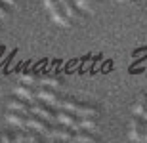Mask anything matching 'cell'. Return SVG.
Masks as SVG:
<instances>
[{"label":"cell","mask_w":147,"mask_h":143,"mask_svg":"<svg viewBox=\"0 0 147 143\" xmlns=\"http://www.w3.org/2000/svg\"><path fill=\"white\" fill-rule=\"evenodd\" d=\"M132 111H134V115H140L142 116L143 113L147 111V94H140L136 99V103H134V107H132Z\"/></svg>","instance_id":"obj_14"},{"label":"cell","mask_w":147,"mask_h":143,"mask_svg":"<svg viewBox=\"0 0 147 143\" xmlns=\"http://www.w3.org/2000/svg\"><path fill=\"white\" fill-rule=\"evenodd\" d=\"M36 97L46 101L48 105H52L54 109H61V103H63V97L57 94V90L50 88V86H44V84L36 90Z\"/></svg>","instance_id":"obj_2"},{"label":"cell","mask_w":147,"mask_h":143,"mask_svg":"<svg viewBox=\"0 0 147 143\" xmlns=\"http://www.w3.org/2000/svg\"><path fill=\"white\" fill-rule=\"evenodd\" d=\"M6 120L10 122V124H13V126H17V128H27V113L10 109L6 113Z\"/></svg>","instance_id":"obj_7"},{"label":"cell","mask_w":147,"mask_h":143,"mask_svg":"<svg viewBox=\"0 0 147 143\" xmlns=\"http://www.w3.org/2000/svg\"><path fill=\"white\" fill-rule=\"evenodd\" d=\"M2 141H16V136L13 134H4L2 136Z\"/></svg>","instance_id":"obj_19"},{"label":"cell","mask_w":147,"mask_h":143,"mask_svg":"<svg viewBox=\"0 0 147 143\" xmlns=\"http://www.w3.org/2000/svg\"><path fill=\"white\" fill-rule=\"evenodd\" d=\"M75 4L82 11H94V0H75Z\"/></svg>","instance_id":"obj_16"},{"label":"cell","mask_w":147,"mask_h":143,"mask_svg":"<svg viewBox=\"0 0 147 143\" xmlns=\"http://www.w3.org/2000/svg\"><path fill=\"white\" fill-rule=\"evenodd\" d=\"M2 2H6L8 6H16L17 4V0H2Z\"/></svg>","instance_id":"obj_21"},{"label":"cell","mask_w":147,"mask_h":143,"mask_svg":"<svg viewBox=\"0 0 147 143\" xmlns=\"http://www.w3.org/2000/svg\"><path fill=\"white\" fill-rule=\"evenodd\" d=\"M76 115H96V116H99V107L98 105H90V103H82V101H78Z\"/></svg>","instance_id":"obj_12"},{"label":"cell","mask_w":147,"mask_h":143,"mask_svg":"<svg viewBox=\"0 0 147 143\" xmlns=\"http://www.w3.org/2000/svg\"><path fill=\"white\" fill-rule=\"evenodd\" d=\"M29 105H31V111L36 113V115H40L46 122H50V124H55V122H57V109H54V107L48 105L46 101L34 97V99L29 101Z\"/></svg>","instance_id":"obj_1"},{"label":"cell","mask_w":147,"mask_h":143,"mask_svg":"<svg viewBox=\"0 0 147 143\" xmlns=\"http://www.w3.org/2000/svg\"><path fill=\"white\" fill-rule=\"evenodd\" d=\"M143 141H147V124H145V134H143Z\"/></svg>","instance_id":"obj_22"},{"label":"cell","mask_w":147,"mask_h":143,"mask_svg":"<svg viewBox=\"0 0 147 143\" xmlns=\"http://www.w3.org/2000/svg\"><path fill=\"white\" fill-rule=\"evenodd\" d=\"M16 94L21 95V97H25L27 101H31V99L36 97V88H34V84H29V82H21L16 86Z\"/></svg>","instance_id":"obj_9"},{"label":"cell","mask_w":147,"mask_h":143,"mask_svg":"<svg viewBox=\"0 0 147 143\" xmlns=\"http://www.w3.org/2000/svg\"><path fill=\"white\" fill-rule=\"evenodd\" d=\"M42 2H44V6H46L48 10H50V8H52L54 4H57V0H42Z\"/></svg>","instance_id":"obj_20"},{"label":"cell","mask_w":147,"mask_h":143,"mask_svg":"<svg viewBox=\"0 0 147 143\" xmlns=\"http://www.w3.org/2000/svg\"><path fill=\"white\" fill-rule=\"evenodd\" d=\"M50 13H52V19H54L57 25H61V27H69L71 25V17L67 15V11L63 10V6L57 2V4H54L52 8H50Z\"/></svg>","instance_id":"obj_6"},{"label":"cell","mask_w":147,"mask_h":143,"mask_svg":"<svg viewBox=\"0 0 147 143\" xmlns=\"http://www.w3.org/2000/svg\"><path fill=\"white\" fill-rule=\"evenodd\" d=\"M8 107L13 111H23V113H27V111H31V105H29V101L25 97H21V95H17L16 97H10V101H8Z\"/></svg>","instance_id":"obj_10"},{"label":"cell","mask_w":147,"mask_h":143,"mask_svg":"<svg viewBox=\"0 0 147 143\" xmlns=\"http://www.w3.org/2000/svg\"><path fill=\"white\" fill-rule=\"evenodd\" d=\"M8 15H10V8H8L6 2L0 0V17H8Z\"/></svg>","instance_id":"obj_18"},{"label":"cell","mask_w":147,"mask_h":143,"mask_svg":"<svg viewBox=\"0 0 147 143\" xmlns=\"http://www.w3.org/2000/svg\"><path fill=\"white\" fill-rule=\"evenodd\" d=\"M21 78H23V82H29V84H34L38 80V75L34 71H25L21 75Z\"/></svg>","instance_id":"obj_17"},{"label":"cell","mask_w":147,"mask_h":143,"mask_svg":"<svg viewBox=\"0 0 147 143\" xmlns=\"http://www.w3.org/2000/svg\"><path fill=\"white\" fill-rule=\"evenodd\" d=\"M27 128H34V130H38L42 136L52 138V124L46 122L42 116L33 113V111H27Z\"/></svg>","instance_id":"obj_3"},{"label":"cell","mask_w":147,"mask_h":143,"mask_svg":"<svg viewBox=\"0 0 147 143\" xmlns=\"http://www.w3.org/2000/svg\"><path fill=\"white\" fill-rule=\"evenodd\" d=\"M80 116V128H86V130H94L99 122V116L96 115H78Z\"/></svg>","instance_id":"obj_13"},{"label":"cell","mask_w":147,"mask_h":143,"mask_svg":"<svg viewBox=\"0 0 147 143\" xmlns=\"http://www.w3.org/2000/svg\"><path fill=\"white\" fill-rule=\"evenodd\" d=\"M40 82H42L44 86H50V88H55V90L61 86L59 77H54V75H44V77H40Z\"/></svg>","instance_id":"obj_15"},{"label":"cell","mask_w":147,"mask_h":143,"mask_svg":"<svg viewBox=\"0 0 147 143\" xmlns=\"http://www.w3.org/2000/svg\"><path fill=\"white\" fill-rule=\"evenodd\" d=\"M57 122L61 124H67V126L78 130L80 128V116L73 113V111H65V109H57Z\"/></svg>","instance_id":"obj_5"},{"label":"cell","mask_w":147,"mask_h":143,"mask_svg":"<svg viewBox=\"0 0 147 143\" xmlns=\"http://www.w3.org/2000/svg\"><path fill=\"white\" fill-rule=\"evenodd\" d=\"M16 141L38 143V141H42V134L38 132V130H34V128H31V130H27V128H21V132L16 136Z\"/></svg>","instance_id":"obj_8"},{"label":"cell","mask_w":147,"mask_h":143,"mask_svg":"<svg viewBox=\"0 0 147 143\" xmlns=\"http://www.w3.org/2000/svg\"><path fill=\"white\" fill-rule=\"evenodd\" d=\"M145 124L147 122L143 120V116L134 115L130 120V139L132 141H143V134H145Z\"/></svg>","instance_id":"obj_4"},{"label":"cell","mask_w":147,"mask_h":143,"mask_svg":"<svg viewBox=\"0 0 147 143\" xmlns=\"http://www.w3.org/2000/svg\"><path fill=\"white\" fill-rule=\"evenodd\" d=\"M73 141L94 143V141H98V136H94V134H90V130H86V128H78V130L75 132V138H73Z\"/></svg>","instance_id":"obj_11"},{"label":"cell","mask_w":147,"mask_h":143,"mask_svg":"<svg viewBox=\"0 0 147 143\" xmlns=\"http://www.w3.org/2000/svg\"><path fill=\"white\" fill-rule=\"evenodd\" d=\"M142 116H143V120H145V122H147V111H145V113H143V115H142Z\"/></svg>","instance_id":"obj_23"}]
</instances>
